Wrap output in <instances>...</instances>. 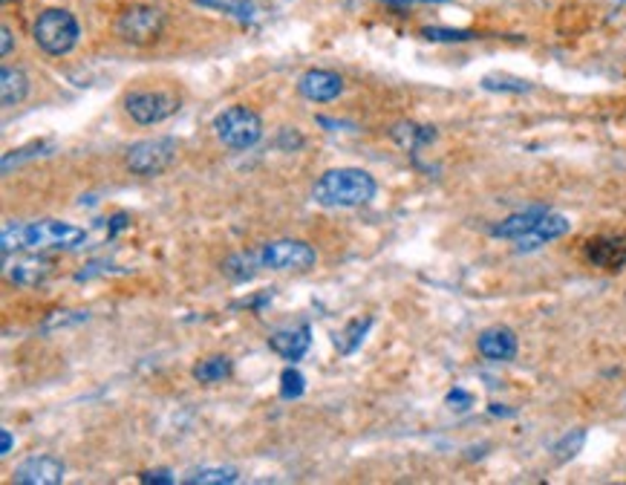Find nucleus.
I'll list each match as a JSON object with an SVG mask.
<instances>
[{"instance_id": "nucleus-1", "label": "nucleus", "mask_w": 626, "mask_h": 485, "mask_svg": "<svg viewBox=\"0 0 626 485\" xmlns=\"http://www.w3.org/2000/svg\"><path fill=\"white\" fill-rule=\"evenodd\" d=\"M375 197V180L361 168H332L318 176L312 200L324 209H358Z\"/></svg>"}, {"instance_id": "nucleus-2", "label": "nucleus", "mask_w": 626, "mask_h": 485, "mask_svg": "<svg viewBox=\"0 0 626 485\" xmlns=\"http://www.w3.org/2000/svg\"><path fill=\"white\" fill-rule=\"evenodd\" d=\"M32 38L47 55L61 58L76 50V43L81 38V23L69 9L52 6V9H43L35 18Z\"/></svg>"}, {"instance_id": "nucleus-3", "label": "nucleus", "mask_w": 626, "mask_h": 485, "mask_svg": "<svg viewBox=\"0 0 626 485\" xmlns=\"http://www.w3.org/2000/svg\"><path fill=\"white\" fill-rule=\"evenodd\" d=\"M214 136L231 151H249L263 139V122L245 105H231L214 119Z\"/></svg>"}, {"instance_id": "nucleus-4", "label": "nucleus", "mask_w": 626, "mask_h": 485, "mask_svg": "<svg viewBox=\"0 0 626 485\" xmlns=\"http://www.w3.org/2000/svg\"><path fill=\"white\" fill-rule=\"evenodd\" d=\"M165 33V12L151 4H133L115 18V35L130 47H148Z\"/></svg>"}, {"instance_id": "nucleus-5", "label": "nucleus", "mask_w": 626, "mask_h": 485, "mask_svg": "<svg viewBox=\"0 0 626 485\" xmlns=\"http://www.w3.org/2000/svg\"><path fill=\"white\" fill-rule=\"evenodd\" d=\"M180 145L177 139L170 136H153V139H142L133 142L124 154V165L130 173L136 176H159L162 171H168L177 159Z\"/></svg>"}, {"instance_id": "nucleus-6", "label": "nucleus", "mask_w": 626, "mask_h": 485, "mask_svg": "<svg viewBox=\"0 0 626 485\" xmlns=\"http://www.w3.org/2000/svg\"><path fill=\"white\" fill-rule=\"evenodd\" d=\"M87 240L81 226L61 223V219H38L23 226V248L47 252V248H76Z\"/></svg>"}, {"instance_id": "nucleus-7", "label": "nucleus", "mask_w": 626, "mask_h": 485, "mask_svg": "<svg viewBox=\"0 0 626 485\" xmlns=\"http://www.w3.org/2000/svg\"><path fill=\"white\" fill-rule=\"evenodd\" d=\"M180 96L173 90H133L124 96V110L136 125H159L180 110Z\"/></svg>"}, {"instance_id": "nucleus-8", "label": "nucleus", "mask_w": 626, "mask_h": 485, "mask_svg": "<svg viewBox=\"0 0 626 485\" xmlns=\"http://www.w3.org/2000/svg\"><path fill=\"white\" fill-rule=\"evenodd\" d=\"M260 263L274 272H309L318 263V255L303 240H272L260 248Z\"/></svg>"}, {"instance_id": "nucleus-9", "label": "nucleus", "mask_w": 626, "mask_h": 485, "mask_svg": "<svg viewBox=\"0 0 626 485\" xmlns=\"http://www.w3.org/2000/svg\"><path fill=\"white\" fill-rule=\"evenodd\" d=\"M584 255L592 266L603 272H621L626 266V234H598L584 243Z\"/></svg>"}, {"instance_id": "nucleus-10", "label": "nucleus", "mask_w": 626, "mask_h": 485, "mask_svg": "<svg viewBox=\"0 0 626 485\" xmlns=\"http://www.w3.org/2000/svg\"><path fill=\"white\" fill-rule=\"evenodd\" d=\"M298 93L315 105H327L344 93V79L332 70H307L298 79Z\"/></svg>"}, {"instance_id": "nucleus-11", "label": "nucleus", "mask_w": 626, "mask_h": 485, "mask_svg": "<svg viewBox=\"0 0 626 485\" xmlns=\"http://www.w3.org/2000/svg\"><path fill=\"white\" fill-rule=\"evenodd\" d=\"M18 485H61L64 482V462L55 457H29L14 468Z\"/></svg>"}, {"instance_id": "nucleus-12", "label": "nucleus", "mask_w": 626, "mask_h": 485, "mask_svg": "<svg viewBox=\"0 0 626 485\" xmlns=\"http://www.w3.org/2000/svg\"><path fill=\"white\" fill-rule=\"evenodd\" d=\"M517 335L508 327H488L479 332L476 338V350L479 356L488 361H511L517 356Z\"/></svg>"}, {"instance_id": "nucleus-13", "label": "nucleus", "mask_w": 626, "mask_h": 485, "mask_svg": "<svg viewBox=\"0 0 626 485\" xmlns=\"http://www.w3.org/2000/svg\"><path fill=\"white\" fill-rule=\"evenodd\" d=\"M572 223L566 219L563 214H546L540 223H537L529 234H522V238L517 240V252H534V248H540L551 240L563 238V234H569Z\"/></svg>"}, {"instance_id": "nucleus-14", "label": "nucleus", "mask_w": 626, "mask_h": 485, "mask_svg": "<svg viewBox=\"0 0 626 485\" xmlns=\"http://www.w3.org/2000/svg\"><path fill=\"white\" fill-rule=\"evenodd\" d=\"M309 344H312V330L307 323H303V327H292V330H278L269 335V347L286 361H300L307 356Z\"/></svg>"}, {"instance_id": "nucleus-15", "label": "nucleus", "mask_w": 626, "mask_h": 485, "mask_svg": "<svg viewBox=\"0 0 626 485\" xmlns=\"http://www.w3.org/2000/svg\"><path fill=\"white\" fill-rule=\"evenodd\" d=\"M548 214L546 205H531L526 211H517L511 217H505L502 223L491 226V238H502V240H520L522 234H529L540 219Z\"/></svg>"}, {"instance_id": "nucleus-16", "label": "nucleus", "mask_w": 626, "mask_h": 485, "mask_svg": "<svg viewBox=\"0 0 626 485\" xmlns=\"http://www.w3.org/2000/svg\"><path fill=\"white\" fill-rule=\"evenodd\" d=\"M29 96V79L21 67H4L0 70V101L4 107H18Z\"/></svg>"}, {"instance_id": "nucleus-17", "label": "nucleus", "mask_w": 626, "mask_h": 485, "mask_svg": "<svg viewBox=\"0 0 626 485\" xmlns=\"http://www.w3.org/2000/svg\"><path fill=\"white\" fill-rule=\"evenodd\" d=\"M50 272H52L50 260L29 257V260L14 263V266L9 269V277H12V284H18V286H38V284L47 281Z\"/></svg>"}, {"instance_id": "nucleus-18", "label": "nucleus", "mask_w": 626, "mask_h": 485, "mask_svg": "<svg viewBox=\"0 0 626 485\" xmlns=\"http://www.w3.org/2000/svg\"><path fill=\"white\" fill-rule=\"evenodd\" d=\"M370 327H373V318H370V315H367V318L349 321L346 327H344L338 335H335V350H338L341 356H349V352H355V350L361 347L364 338H367Z\"/></svg>"}, {"instance_id": "nucleus-19", "label": "nucleus", "mask_w": 626, "mask_h": 485, "mask_svg": "<svg viewBox=\"0 0 626 485\" xmlns=\"http://www.w3.org/2000/svg\"><path fill=\"white\" fill-rule=\"evenodd\" d=\"M231 370H235V364H231L228 356H211V359H202L194 367V378L199 385H216V381L228 378Z\"/></svg>"}, {"instance_id": "nucleus-20", "label": "nucleus", "mask_w": 626, "mask_h": 485, "mask_svg": "<svg viewBox=\"0 0 626 485\" xmlns=\"http://www.w3.org/2000/svg\"><path fill=\"white\" fill-rule=\"evenodd\" d=\"M479 84H483V90H488V93H514V96H522V93H531L534 90L531 81L517 79V76H508V72H491V76H485Z\"/></svg>"}, {"instance_id": "nucleus-21", "label": "nucleus", "mask_w": 626, "mask_h": 485, "mask_svg": "<svg viewBox=\"0 0 626 485\" xmlns=\"http://www.w3.org/2000/svg\"><path fill=\"white\" fill-rule=\"evenodd\" d=\"M392 136H396L407 151H419L421 145H428L436 139V127H419V125H410V122H401L392 127Z\"/></svg>"}, {"instance_id": "nucleus-22", "label": "nucleus", "mask_w": 626, "mask_h": 485, "mask_svg": "<svg viewBox=\"0 0 626 485\" xmlns=\"http://www.w3.org/2000/svg\"><path fill=\"white\" fill-rule=\"evenodd\" d=\"M257 266H263V263H260V255L257 257H252V255H235V257H228L223 263V272H226L228 281L243 284V281H252Z\"/></svg>"}, {"instance_id": "nucleus-23", "label": "nucleus", "mask_w": 626, "mask_h": 485, "mask_svg": "<svg viewBox=\"0 0 626 485\" xmlns=\"http://www.w3.org/2000/svg\"><path fill=\"white\" fill-rule=\"evenodd\" d=\"M237 480H240L237 468H199L191 477H185V482L191 485H231Z\"/></svg>"}, {"instance_id": "nucleus-24", "label": "nucleus", "mask_w": 626, "mask_h": 485, "mask_svg": "<svg viewBox=\"0 0 626 485\" xmlns=\"http://www.w3.org/2000/svg\"><path fill=\"white\" fill-rule=\"evenodd\" d=\"M197 6H208V9H220L226 14H231V18L237 21H252L254 18V6L249 4V0H194Z\"/></svg>"}, {"instance_id": "nucleus-25", "label": "nucleus", "mask_w": 626, "mask_h": 485, "mask_svg": "<svg viewBox=\"0 0 626 485\" xmlns=\"http://www.w3.org/2000/svg\"><path fill=\"white\" fill-rule=\"evenodd\" d=\"M586 445V431L584 428H577V431H569L566 434L560 443L555 445V460L557 462H569L572 457H577L580 448Z\"/></svg>"}, {"instance_id": "nucleus-26", "label": "nucleus", "mask_w": 626, "mask_h": 485, "mask_svg": "<svg viewBox=\"0 0 626 485\" xmlns=\"http://www.w3.org/2000/svg\"><path fill=\"white\" fill-rule=\"evenodd\" d=\"M303 390H307V378H303V373L295 370V367H286V370L281 373V399H286V402L300 399Z\"/></svg>"}, {"instance_id": "nucleus-27", "label": "nucleus", "mask_w": 626, "mask_h": 485, "mask_svg": "<svg viewBox=\"0 0 626 485\" xmlns=\"http://www.w3.org/2000/svg\"><path fill=\"white\" fill-rule=\"evenodd\" d=\"M23 226L26 223H14V219L4 223V234H0V248H4V255H12V252H18V248H23Z\"/></svg>"}, {"instance_id": "nucleus-28", "label": "nucleus", "mask_w": 626, "mask_h": 485, "mask_svg": "<svg viewBox=\"0 0 626 485\" xmlns=\"http://www.w3.org/2000/svg\"><path fill=\"white\" fill-rule=\"evenodd\" d=\"M421 35L428 41H471L474 38V33H468V29H445V26H425Z\"/></svg>"}, {"instance_id": "nucleus-29", "label": "nucleus", "mask_w": 626, "mask_h": 485, "mask_svg": "<svg viewBox=\"0 0 626 485\" xmlns=\"http://www.w3.org/2000/svg\"><path fill=\"white\" fill-rule=\"evenodd\" d=\"M43 151H50V145L47 142H32V145H26V148L21 151H12L4 156V171H9L12 165H21L23 159H32V156H41Z\"/></svg>"}, {"instance_id": "nucleus-30", "label": "nucleus", "mask_w": 626, "mask_h": 485, "mask_svg": "<svg viewBox=\"0 0 626 485\" xmlns=\"http://www.w3.org/2000/svg\"><path fill=\"white\" fill-rule=\"evenodd\" d=\"M445 402H447V407H454V410H468V407L474 405V396H471L468 390L454 387V390H450V393L445 396Z\"/></svg>"}, {"instance_id": "nucleus-31", "label": "nucleus", "mask_w": 626, "mask_h": 485, "mask_svg": "<svg viewBox=\"0 0 626 485\" xmlns=\"http://www.w3.org/2000/svg\"><path fill=\"white\" fill-rule=\"evenodd\" d=\"M281 148H300V145H303V136L298 134V130L292 127V130H289V127H283V134H281Z\"/></svg>"}, {"instance_id": "nucleus-32", "label": "nucleus", "mask_w": 626, "mask_h": 485, "mask_svg": "<svg viewBox=\"0 0 626 485\" xmlns=\"http://www.w3.org/2000/svg\"><path fill=\"white\" fill-rule=\"evenodd\" d=\"M142 482H173L170 471H144Z\"/></svg>"}, {"instance_id": "nucleus-33", "label": "nucleus", "mask_w": 626, "mask_h": 485, "mask_svg": "<svg viewBox=\"0 0 626 485\" xmlns=\"http://www.w3.org/2000/svg\"><path fill=\"white\" fill-rule=\"evenodd\" d=\"M0 38H4V43H0V55H9L12 52V43H14V38H12V29L9 26H4V29H0Z\"/></svg>"}, {"instance_id": "nucleus-34", "label": "nucleus", "mask_w": 626, "mask_h": 485, "mask_svg": "<svg viewBox=\"0 0 626 485\" xmlns=\"http://www.w3.org/2000/svg\"><path fill=\"white\" fill-rule=\"evenodd\" d=\"M122 229H127V214H115L110 219V238H113V234H119Z\"/></svg>"}, {"instance_id": "nucleus-35", "label": "nucleus", "mask_w": 626, "mask_h": 485, "mask_svg": "<svg viewBox=\"0 0 626 485\" xmlns=\"http://www.w3.org/2000/svg\"><path fill=\"white\" fill-rule=\"evenodd\" d=\"M12 451V434L9 431H0V457H6Z\"/></svg>"}, {"instance_id": "nucleus-36", "label": "nucleus", "mask_w": 626, "mask_h": 485, "mask_svg": "<svg viewBox=\"0 0 626 485\" xmlns=\"http://www.w3.org/2000/svg\"><path fill=\"white\" fill-rule=\"evenodd\" d=\"M493 416H514V410H502V405H491Z\"/></svg>"}, {"instance_id": "nucleus-37", "label": "nucleus", "mask_w": 626, "mask_h": 485, "mask_svg": "<svg viewBox=\"0 0 626 485\" xmlns=\"http://www.w3.org/2000/svg\"><path fill=\"white\" fill-rule=\"evenodd\" d=\"M390 4H445V0H390Z\"/></svg>"}, {"instance_id": "nucleus-38", "label": "nucleus", "mask_w": 626, "mask_h": 485, "mask_svg": "<svg viewBox=\"0 0 626 485\" xmlns=\"http://www.w3.org/2000/svg\"><path fill=\"white\" fill-rule=\"evenodd\" d=\"M4 4H12V0H4Z\"/></svg>"}]
</instances>
